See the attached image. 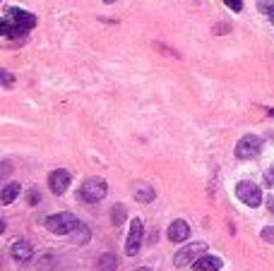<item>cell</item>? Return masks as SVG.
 Returning <instances> with one entry per match:
<instances>
[{
    "mask_svg": "<svg viewBox=\"0 0 274 271\" xmlns=\"http://www.w3.org/2000/svg\"><path fill=\"white\" fill-rule=\"evenodd\" d=\"M77 226H80V221H77V218H75V214H70V211H63V214H53V216L46 218V228H48L51 233H55V235H67V233H73Z\"/></svg>",
    "mask_w": 274,
    "mask_h": 271,
    "instance_id": "cell-1",
    "label": "cell"
},
{
    "mask_svg": "<svg viewBox=\"0 0 274 271\" xmlns=\"http://www.w3.org/2000/svg\"><path fill=\"white\" fill-rule=\"evenodd\" d=\"M106 192H109V185H106V180H101V178H89V180H84V185L80 187L82 199L89 202V204L101 202V199L106 197Z\"/></svg>",
    "mask_w": 274,
    "mask_h": 271,
    "instance_id": "cell-2",
    "label": "cell"
},
{
    "mask_svg": "<svg viewBox=\"0 0 274 271\" xmlns=\"http://www.w3.org/2000/svg\"><path fill=\"white\" fill-rule=\"evenodd\" d=\"M204 250H207V245L204 243H192V245H185L181 252L174 257V264L178 266V269H183V266H192V264L200 259L202 254H204Z\"/></svg>",
    "mask_w": 274,
    "mask_h": 271,
    "instance_id": "cell-3",
    "label": "cell"
},
{
    "mask_svg": "<svg viewBox=\"0 0 274 271\" xmlns=\"http://www.w3.org/2000/svg\"><path fill=\"white\" fill-rule=\"evenodd\" d=\"M236 197L246 204V207H260V202H262V192L257 187L255 182H238L236 185Z\"/></svg>",
    "mask_w": 274,
    "mask_h": 271,
    "instance_id": "cell-4",
    "label": "cell"
},
{
    "mask_svg": "<svg viewBox=\"0 0 274 271\" xmlns=\"http://www.w3.org/2000/svg\"><path fill=\"white\" fill-rule=\"evenodd\" d=\"M260 149H262V139L257 135H246L236 144V156L243 159V161H248V159H255L260 154Z\"/></svg>",
    "mask_w": 274,
    "mask_h": 271,
    "instance_id": "cell-5",
    "label": "cell"
},
{
    "mask_svg": "<svg viewBox=\"0 0 274 271\" xmlns=\"http://www.w3.org/2000/svg\"><path fill=\"white\" fill-rule=\"evenodd\" d=\"M5 19H8L10 24L19 27L22 31H29V29L37 27V17H34L31 12H27V10H19V8H10L8 12H5Z\"/></svg>",
    "mask_w": 274,
    "mask_h": 271,
    "instance_id": "cell-6",
    "label": "cell"
},
{
    "mask_svg": "<svg viewBox=\"0 0 274 271\" xmlns=\"http://www.w3.org/2000/svg\"><path fill=\"white\" fill-rule=\"evenodd\" d=\"M142 235H145V226H142V221L135 218L132 223H130V233H128V243H125V254L128 257H135L140 252V245H142Z\"/></svg>",
    "mask_w": 274,
    "mask_h": 271,
    "instance_id": "cell-7",
    "label": "cell"
},
{
    "mask_svg": "<svg viewBox=\"0 0 274 271\" xmlns=\"http://www.w3.org/2000/svg\"><path fill=\"white\" fill-rule=\"evenodd\" d=\"M48 187H51V192H55V195H63V192L70 187V173L63 171V168L53 171L48 175Z\"/></svg>",
    "mask_w": 274,
    "mask_h": 271,
    "instance_id": "cell-8",
    "label": "cell"
},
{
    "mask_svg": "<svg viewBox=\"0 0 274 271\" xmlns=\"http://www.w3.org/2000/svg\"><path fill=\"white\" fill-rule=\"evenodd\" d=\"M10 254H12V259H17V262H29L31 254H34V250H31V245H29L27 240H15V243L10 245Z\"/></svg>",
    "mask_w": 274,
    "mask_h": 271,
    "instance_id": "cell-9",
    "label": "cell"
},
{
    "mask_svg": "<svg viewBox=\"0 0 274 271\" xmlns=\"http://www.w3.org/2000/svg\"><path fill=\"white\" fill-rule=\"evenodd\" d=\"M188 235H190V226L185 221H174L168 226V240L171 243H183V240H188Z\"/></svg>",
    "mask_w": 274,
    "mask_h": 271,
    "instance_id": "cell-10",
    "label": "cell"
},
{
    "mask_svg": "<svg viewBox=\"0 0 274 271\" xmlns=\"http://www.w3.org/2000/svg\"><path fill=\"white\" fill-rule=\"evenodd\" d=\"M221 266H224V262H221L219 257H212V254H202L200 259L192 264L195 271H219Z\"/></svg>",
    "mask_w": 274,
    "mask_h": 271,
    "instance_id": "cell-11",
    "label": "cell"
},
{
    "mask_svg": "<svg viewBox=\"0 0 274 271\" xmlns=\"http://www.w3.org/2000/svg\"><path fill=\"white\" fill-rule=\"evenodd\" d=\"M0 34H3V36H8V38H22L27 31H22L19 27L10 24L8 19H3V24H0Z\"/></svg>",
    "mask_w": 274,
    "mask_h": 271,
    "instance_id": "cell-12",
    "label": "cell"
},
{
    "mask_svg": "<svg viewBox=\"0 0 274 271\" xmlns=\"http://www.w3.org/2000/svg\"><path fill=\"white\" fill-rule=\"evenodd\" d=\"M19 190H22V185H19V182H10V185H5V190H3V204H5V207L12 204V202L17 199Z\"/></svg>",
    "mask_w": 274,
    "mask_h": 271,
    "instance_id": "cell-13",
    "label": "cell"
},
{
    "mask_svg": "<svg viewBox=\"0 0 274 271\" xmlns=\"http://www.w3.org/2000/svg\"><path fill=\"white\" fill-rule=\"evenodd\" d=\"M116 266H118V257H116V254L106 252V254H101L99 257V269L101 271H116Z\"/></svg>",
    "mask_w": 274,
    "mask_h": 271,
    "instance_id": "cell-14",
    "label": "cell"
},
{
    "mask_svg": "<svg viewBox=\"0 0 274 271\" xmlns=\"http://www.w3.org/2000/svg\"><path fill=\"white\" fill-rule=\"evenodd\" d=\"M135 199L137 202H152L154 199V187H140L135 192Z\"/></svg>",
    "mask_w": 274,
    "mask_h": 271,
    "instance_id": "cell-15",
    "label": "cell"
},
{
    "mask_svg": "<svg viewBox=\"0 0 274 271\" xmlns=\"http://www.w3.org/2000/svg\"><path fill=\"white\" fill-rule=\"evenodd\" d=\"M73 233H75V240H77V245H84L87 240H89V230H87V226H82V223L75 228Z\"/></svg>",
    "mask_w": 274,
    "mask_h": 271,
    "instance_id": "cell-16",
    "label": "cell"
},
{
    "mask_svg": "<svg viewBox=\"0 0 274 271\" xmlns=\"http://www.w3.org/2000/svg\"><path fill=\"white\" fill-rule=\"evenodd\" d=\"M111 218H113V223H116V226H120V223L125 221V207H123V204H116V209H113Z\"/></svg>",
    "mask_w": 274,
    "mask_h": 271,
    "instance_id": "cell-17",
    "label": "cell"
},
{
    "mask_svg": "<svg viewBox=\"0 0 274 271\" xmlns=\"http://www.w3.org/2000/svg\"><path fill=\"white\" fill-rule=\"evenodd\" d=\"M260 235H262V240H265V243H274V228H265Z\"/></svg>",
    "mask_w": 274,
    "mask_h": 271,
    "instance_id": "cell-18",
    "label": "cell"
},
{
    "mask_svg": "<svg viewBox=\"0 0 274 271\" xmlns=\"http://www.w3.org/2000/svg\"><path fill=\"white\" fill-rule=\"evenodd\" d=\"M224 3H226V5L233 10V12H238V10L243 8V0H224Z\"/></svg>",
    "mask_w": 274,
    "mask_h": 271,
    "instance_id": "cell-19",
    "label": "cell"
},
{
    "mask_svg": "<svg viewBox=\"0 0 274 271\" xmlns=\"http://www.w3.org/2000/svg\"><path fill=\"white\" fill-rule=\"evenodd\" d=\"M265 182L269 185V187L274 185V168H267V171H265Z\"/></svg>",
    "mask_w": 274,
    "mask_h": 271,
    "instance_id": "cell-20",
    "label": "cell"
},
{
    "mask_svg": "<svg viewBox=\"0 0 274 271\" xmlns=\"http://www.w3.org/2000/svg\"><path fill=\"white\" fill-rule=\"evenodd\" d=\"M3 84H5V87H12V74H10L8 70H3Z\"/></svg>",
    "mask_w": 274,
    "mask_h": 271,
    "instance_id": "cell-21",
    "label": "cell"
},
{
    "mask_svg": "<svg viewBox=\"0 0 274 271\" xmlns=\"http://www.w3.org/2000/svg\"><path fill=\"white\" fill-rule=\"evenodd\" d=\"M39 199H41V195H39L37 190H31V192H29V202H31V204H37Z\"/></svg>",
    "mask_w": 274,
    "mask_h": 271,
    "instance_id": "cell-22",
    "label": "cell"
},
{
    "mask_svg": "<svg viewBox=\"0 0 274 271\" xmlns=\"http://www.w3.org/2000/svg\"><path fill=\"white\" fill-rule=\"evenodd\" d=\"M267 15H269V22H274V5L269 10H267Z\"/></svg>",
    "mask_w": 274,
    "mask_h": 271,
    "instance_id": "cell-23",
    "label": "cell"
},
{
    "mask_svg": "<svg viewBox=\"0 0 274 271\" xmlns=\"http://www.w3.org/2000/svg\"><path fill=\"white\" fill-rule=\"evenodd\" d=\"M269 115H274V108H269Z\"/></svg>",
    "mask_w": 274,
    "mask_h": 271,
    "instance_id": "cell-24",
    "label": "cell"
}]
</instances>
